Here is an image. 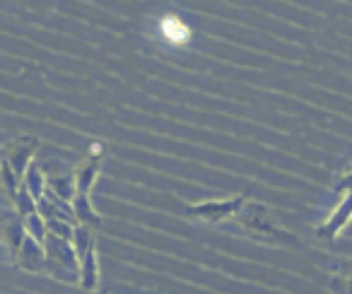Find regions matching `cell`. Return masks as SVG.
Wrapping results in <instances>:
<instances>
[{"mask_svg":"<svg viewBox=\"0 0 352 294\" xmlns=\"http://www.w3.org/2000/svg\"><path fill=\"white\" fill-rule=\"evenodd\" d=\"M44 273L49 278L68 284L80 282V258L68 239H60L49 231L44 239Z\"/></svg>","mask_w":352,"mask_h":294,"instance_id":"1","label":"cell"},{"mask_svg":"<svg viewBox=\"0 0 352 294\" xmlns=\"http://www.w3.org/2000/svg\"><path fill=\"white\" fill-rule=\"evenodd\" d=\"M36 150H39V137L34 135H25V137H17V140L8 142L3 150H0V157H6L8 164L15 169L17 177H25L27 167L32 164L34 159Z\"/></svg>","mask_w":352,"mask_h":294,"instance_id":"2","label":"cell"},{"mask_svg":"<svg viewBox=\"0 0 352 294\" xmlns=\"http://www.w3.org/2000/svg\"><path fill=\"white\" fill-rule=\"evenodd\" d=\"M244 203L246 201L241 196L230 198V201H206V203H201V205H191L186 212L193 217H201V220H206V222H222L234 215V212H239Z\"/></svg>","mask_w":352,"mask_h":294,"instance_id":"3","label":"cell"},{"mask_svg":"<svg viewBox=\"0 0 352 294\" xmlns=\"http://www.w3.org/2000/svg\"><path fill=\"white\" fill-rule=\"evenodd\" d=\"M44 244H39L36 239H32L30 234H25L22 239V246L15 256V263L20 270H27V273H44Z\"/></svg>","mask_w":352,"mask_h":294,"instance_id":"4","label":"cell"},{"mask_svg":"<svg viewBox=\"0 0 352 294\" xmlns=\"http://www.w3.org/2000/svg\"><path fill=\"white\" fill-rule=\"evenodd\" d=\"M25 234H27V231H25V220H22L17 212L6 215V220H3V244H6V249H8V253H10L12 260H15L17 251H20Z\"/></svg>","mask_w":352,"mask_h":294,"instance_id":"5","label":"cell"},{"mask_svg":"<svg viewBox=\"0 0 352 294\" xmlns=\"http://www.w3.org/2000/svg\"><path fill=\"white\" fill-rule=\"evenodd\" d=\"M70 205H73L75 225L80 222V225L94 227V229H99V227H102V217H99V212L94 210L92 201H89V193L75 191V196L70 198Z\"/></svg>","mask_w":352,"mask_h":294,"instance_id":"6","label":"cell"},{"mask_svg":"<svg viewBox=\"0 0 352 294\" xmlns=\"http://www.w3.org/2000/svg\"><path fill=\"white\" fill-rule=\"evenodd\" d=\"M80 287L85 292H92L99 287V253L97 246L87 251V253L80 256Z\"/></svg>","mask_w":352,"mask_h":294,"instance_id":"7","label":"cell"},{"mask_svg":"<svg viewBox=\"0 0 352 294\" xmlns=\"http://www.w3.org/2000/svg\"><path fill=\"white\" fill-rule=\"evenodd\" d=\"M75 191L80 193H92L94 183H97V177H99V159L97 157H89L85 164H80L75 169Z\"/></svg>","mask_w":352,"mask_h":294,"instance_id":"8","label":"cell"},{"mask_svg":"<svg viewBox=\"0 0 352 294\" xmlns=\"http://www.w3.org/2000/svg\"><path fill=\"white\" fill-rule=\"evenodd\" d=\"M162 34H164L166 39H169L171 44H176V46H184L188 39H191V30H188V27L174 15L162 20Z\"/></svg>","mask_w":352,"mask_h":294,"instance_id":"9","label":"cell"},{"mask_svg":"<svg viewBox=\"0 0 352 294\" xmlns=\"http://www.w3.org/2000/svg\"><path fill=\"white\" fill-rule=\"evenodd\" d=\"M22 183L27 186V191L32 193V196L39 201L41 196H44V188H46V177H44V172H41V167L39 164H34L32 162L30 167H27V172H25V177H22Z\"/></svg>","mask_w":352,"mask_h":294,"instance_id":"10","label":"cell"},{"mask_svg":"<svg viewBox=\"0 0 352 294\" xmlns=\"http://www.w3.org/2000/svg\"><path fill=\"white\" fill-rule=\"evenodd\" d=\"M0 186H3V193H6L8 198H15L17 188L22 186V179L15 174V169L8 164L6 157H0Z\"/></svg>","mask_w":352,"mask_h":294,"instance_id":"11","label":"cell"},{"mask_svg":"<svg viewBox=\"0 0 352 294\" xmlns=\"http://www.w3.org/2000/svg\"><path fill=\"white\" fill-rule=\"evenodd\" d=\"M46 188H51L63 201H70L75 196V177L73 174H68V177H46Z\"/></svg>","mask_w":352,"mask_h":294,"instance_id":"12","label":"cell"},{"mask_svg":"<svg viewBox=\"0 0 352 294\" xmlns=\"http://www.w3.org/2000/svg\"><path fill=\"white\" fill-rule=\"evenodd\" d=\"M70 244H73V249H75V253H78V258L82 253H87L89 249L94 246V239H92V229H89L87 225H75V229H73V236H70Z\"/></svg>","mask_w":352,"mask_h":294,"instance_id":"13","label":"cell"},{"mask_svg":"<svg viewBox=\"0 0 352 294\" xmlns=\"http://www.w3.org/2000/svg\"><path fill=\"white\" fill-rule=\"evenodd\" d=\"M25 220V231L32 236V239H36L39 244H44V239H46V234H49V229H46V220L39 215V212H30V215H25L22 217Z\"/></svg>","mask_w":352,"mask_h":294,"instance_id":"14","label":"cell"},{"mask_svg":"<svg viewBox=\"0 0 352 294\" xmlns=\"http://www.w3.org/2000/svg\"><path fill=\"white\" fill-rule=\"evenodd\" d=\"M12 205H15V212L20 217H25V215H30V212L36 210V198L32 196L30 191H27L25 183H22V186L17 188L15 198H12Z\"/></svg>","mask_w":352,"mask_h":294,"instance_id":"15","label":"cell"},{"mask_svg":"<svg viewBox=\"0 0 352 294\" xmlns=\"http://www.w3.org/2000/svg\"><path fill=\"white\" fill-rule=\"evenodd\" d=\"M46 229H49L51 234L60 236V239H68L70 241L75 225H73V222H68V220H63V217H49V220H46Z\"/></svg>","mask_w":352,"mask_h":294,"instance_id":"16","label":"cell"},{"mask_svg":"<svg viewBox=\"0 0 352 294\" xmlns=\"http://www.w3.org/2000/svg\"><path fill=\"white\" fill-rule=\"evenodd\" d=\"M352 215V196L347 198V203L345 205L340 207V210L336 212V215H333V222H328L326 227H323V234H328V236H333L338 231V227L342 225V222H347V217Z\"/></svg>","mask_w":352,"mask_h":294,"instance_id":"17","label":"cell"},{"mask_svg":"<svg viewBox=\"0 0 352 294\" xmlns=\"http://www.w3.org/2000/svg\"><path fill=\"white\" fill-rule=\"evenodd\" d=\"M338 188H340V191H342V188H352V174H350V177H347L345 181H342V183H340V186H338Z\"/></svg>","mask_w":352,"mask_h":294,"instance_id":"18","label":"cell"}]
</instances>
